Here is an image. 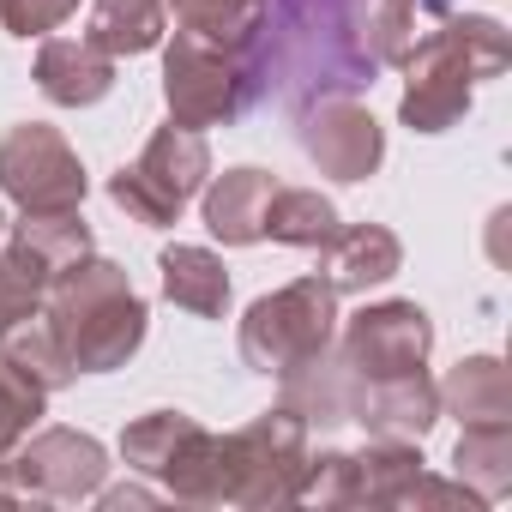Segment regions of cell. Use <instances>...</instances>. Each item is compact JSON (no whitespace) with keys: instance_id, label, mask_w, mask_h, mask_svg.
I'll return each mask as SVG.
<instances>
[{"instance_id":"8992f818","label":"cell","mask_w":512,"mask_h":512,"mask_svg":"<svg viewBox=\"0 0 512 512\" xmlns=\"http://www.w3.org/2000/svg\"><path fill=\"white\" fill-rule=\"evenodd\" d=\"M302 145H308V157H320L338 181H362V175L380 163V133H374V121H368L362 109H350V103H326L320 121H308Z\"/></svg>"},{"instance_id":"ba28073f","label":"cell","mask_w":512,"mask_h":512,"mask_svg":"<svg viewBox=\"0 0 512 512\" xmlns=\"http://www.w3.org/2000/svg\"><path fill=\"white\" fill-rule=\"evenodd\" d=\"M37 79H43V91H49L55 103H91V97L109 91V55H103L91 37H79V43H49Z\"/></svg>"},{"instance_id":"8fae6325","label":"cell","mask_w":512,"mask_h":512,"mask_svg":"<svg viewBox=\"0 0 512 512\" xmlns=\"http://www.w3.org/2000/svg\"><path fill=\"white\" fill-rule=\"evenodd\" d=\"M332 229H338V217L320 193H272V205H266V235H278V241H326Z\"/></svg>"},{"instance_id":"277c9868","label":"cell","mask_w":512,"mask_h":512,"mask_svg":"<svg viewBox=\"0 0 512 512\" xmlns=\"http://www.w3.org/2000/svg\"><path fill=\"white\" fill-rule=\"evenodd\" d=\"M326 320H332V296L320 284H296V290H284V296H272V302H260L247 314V338L241 344L272 374V368H290L296 356L320 350L326 344Z\"/></svg>"},{"instance_id":"7c38bea8","label":"cell","mask_w":512,"mask_h":512,"mask_svg":"<svg viewBox=\"0 0 512 512\" xmlns=\"http://www.w3.org/2000/svg\"><path fill=\"white\" fill-rule=\"evenodd\" d=\"M398 266V241L380 235V229H356L338 253V284H374Z\"/></svg>"},{"instance_id":"5b68a950","label":"cell","mask_w":512,"mask_h":512,"mask_svg":"<svg viewBox=\"0 0 512 512\" xmlns=\"http://www.w3.org/2000/svg\"><path fill=\"white\" fill-rule=\"evenodd\" d=\"M247 79L241 73H229L223 67V55H211L205 43H193V37H181L175 43V55H169V103H175V115L181 121H229L241 103H247Z\"/></svg>"},{"instance_id":"4fadbf2b","label":"cell","mask_w":512,"mask_h":512,"mask_svg":"<svg viewBox=\"0 0 512 512\" xmlns=\"http://www.w3.org/2000/svg\"><path fill=\"white\" fill-rule=\"evenodd\" d=\"M67 13H73V0H0V19H7L19 37L49 31V25H61Z\"/></svg>"},{"instance_id":"30bf717a","label":"cell","mask_w":512,"mask_h":512,"mask_svg":"<svg viewBox=\"0 0 512 512\" xmlns=\"http://www.w3.org/2000/svg\"><path fill=\"white\" fill-rule=\"evenodd\" d=\"M97 49H151L157 43V0H97Z\"/></svg>"},{"instance_id":"6da1fadb","label":"cell","mask_w":512,"mask_h":512,"mask_svg":"<svg viewBox=\"0 0 512 512\" xmlns=\"http://www.w3.org/2000/svg\"><path fill=\"white\" fill-rule=\"evenodd\" d=\"M61 314H85V326L79 320L61 326V332H73V362L79 368H109L115 356H127L139 344V326H145V308L127 296V284L115 278V266H85L67 284Z\"/></svg>"},{"instance_id":"52a82bcc","label":"cell","mask_w":512,"mask_h":512,"mask_svg":"<svg viewBox=\"0 0 512 512\" xmlns=\"http://www.w3.org/2000/svg\"><path fill=\"white\" fill-rule=\"evenodd\" d=\"M272 175H260V169H235V175H223L217 187H211V199H205V217H211V229L223 235V241H253V235H266V205H272Z\"/></svg>"},{"instance_id":"3957f363","label":"cell","mask_w":512,"mask_h":512,"mask_svg":"<svg viewBox=\"0 0 512 512\" xmlns=\"http://www.w3.org/2000/svg\"><path fill=\"white\" fill-rule=\"evenodd\" d=\"M0 175H7V193H19L37 217L73 211L79 193H85V175H79L73 151L43 127H19L7 145H0Z\"/></svg>"},{"instance_id":"9c48e42d","label":"cell","mask_w":512,"mask_h":512,"mask_svg":"<svg viewBox=\"0 0 512 512\" xmlns=\"http://www.w3.org/2000/svg\"><path fill=\"white\" fill-rule=\"evenodd\" d=\"M163 290H169L181 308H193V314H217L223 296H229L223 266L211 260V253H199V247H175V253H163Z\"/></svg>"},{"instance_id":"7a4b0ae2","label":"cell","mask_w":512,"mask_h":512,"mask_svg":"<svg viewBox=\"0 0 512 512\" xmlns=\"http://www.w3.org/2000/svg\"><path fill=\"white\" fill-rule=\"evenodd\" d=\"M199 175H205V145L193 139V133H157L151 139V151H145V163L139 169H127V175H115V199L133 211V217H145V223H169L181 205H187V193L199 187Z\"/></svg>"},{"instance_id":"5bb4252c","label":"cell","mask_w":512,"mask_h":512,"mask_svg":"<svg viewBox=\"0 0 512 512\" xmlns=\"http://www.w3.org/2000/svg\"><path fill=\"white\" fill-rule=\"evenodd\" d=\"M19 422H25V398H13L7 392V374H0V440H7Z\"/></svg>"}]
</instances>
